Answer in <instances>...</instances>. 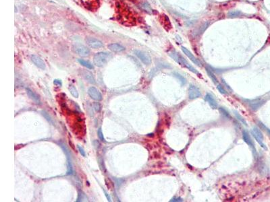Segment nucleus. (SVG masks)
Returning a JSON list of instances; mask_svg holds the SVG:
<instances>
[{"label": "nucleus", "mask_w": 270, "mask_h": 202, "mask_svg": "<svg viewBox=\"0 0 270 202\" xmlns=\"http://www.w3.org/2000/svg\"><path fill=\"white\" fill-rule=\"evenodd\" d=\"M134 54L138 59L145 65H149L151 63V58L148 54L140 50H135Z\"/></svg>", "instance_id": "nucleus-5"}, {"label": "nucleus", "mask_w": 270, "mask_h": 202, "mask_svg": "<svg viewBox=\"0 0 270 202\" xmlns=\"http://www.w3.org/2000/svg\"><path fill=\"white\" fill-rule=\"evenodd\" d=\"M26 91L27 94H28V96L30 97V99H32L33 101H35L37 104H40L39 98L35 92H33L29 88H27L26 89Z\"/></svg>", "instance_id": "nucleus-15"}, {"label": "nucleus", "mask_w": 270, "mask_h": 202, "mask_svg": "<svg viewBox=\"0 0 270 202\" xmlns=\"http://www.w3.org/2000/svg\"><path fill=\"white\" fill-rule=\"evenodd\" d=\"M181 49H182V51H183V53L185 54L186 55H187L189 59H191V61H192V62H193L195 64H196V65H198V66H201V63H200V62H199L198 61V59H196V57L193 55V54H192L190 50H188L187 48H186V47H181Z\"/></svg>", "instance_id": "nucleus-12"}, {"label": "nucleus", "mask_w": 270, "mask_h": 202, "mask_svg": "<svg viewBox=\"0 0 270 202\" xmlns=\"http://www.w3.org/2000/svg\"><path fill=\"white\" fill-rule=\"evenodd\" d=\"M183 200L180 197H174L172 198L170 201H182Z\"/></svg>", "instance_id": "nucleus-33"}, {"label": "nucleus", "mask_w": 270, "mask_h": 202, "mask_svg": "<svg viewBox=\"0 0 270 202\" xmlns=\"http://www.w3.org/2000/svg\"><path fill=\"white\" fill-rule=\"evenodd\" d=\"M206 72H207L209 77H210L211 80L213 81V82H214L215 84H217L218 82V79H217V77H216V76L214 75V73H213L212 71L207 67V68H206Z\"/></svg>", "instance_id": "nucleus-18"}, {"label": "nucleus", "mask_w": 270, "mask_h": 202, "mask_svg": "<svg viewBox=\"0 0 270 202\" xmlns=\"http://www.w3.org/2000/svg\"><path fill=\"white\" fill-rule=\"evenodd\" d=\"M53 83L55 84H56V85H57V86H62V82H61L60 80H55L53 81Z\"/></svg>", "instance_id": "nucleus-34"}, {"label": "nucleus", "mask_w": 270, "mask_h": 202, "mask_svg": "<svg viewBox=\"0 0 270 202\" xmlns=\"http://www.w3.org/2000/svg\"><path fill=\"white\" fill-rule=\"evenodd\" d=\"M242 138H243V140L245 141V142H246L250 147L251 148V149L253 150V153H254V154L256 155V149H255V146H254V144H253V141L251 138V137H250L249 133L245 130L242 131Z\"/></svg>", "instance_id": "nucleus-10"}, {"label": "nucleus", "mask_w": 270, "mask_h": 202, "mask_svg": "<svg viewBox=\"0 0 270 202\" xmlns=\"http://www.w3.org/2000/svg\"><path fill=\"white\" fill-rule=\"evenodd\" d=\"M251 133L260 146H261L263 149L267 150V147L265 146V144L263 143V136L261 130H260L257 127H254L251 130Z\"/></svg>", "instance_id": "nucleus-4"}, {"label": "nucleus", "mask_w": 270, "mask_h": 202, "mask_svg": "<svg viewBox=\"0 0 270 202\" xmlns=\"http://www.w3.org/2000/svg\"><path fill=\"white\" fill-rule=\"evenodd\" d=\"M234 113H234V114H235V116H236V118H237V119H238V121H241V122L242 124H244V125H245L246 126H247V123H246V121H245V119H244V118H243V117H242V116L241 115V114H240L239 113H238L237 112H236V111H235Z\"/></svg>", "instance_id": "nucleus-24"}, {"label": "nucleus", "mask_w": 270, "mask_h": 202, "mask_svg": "<svg viewBox=\"0 0 270 202\" xmlns=\"http://www.w3.org/2000/svg\"><path fill=\"white\" fill-rule=\"evenodd\" d=\"M87 201V197L83 192L80 191L76 201Z\"/></svg>", "instance_id": "nucleus-22"}, {"label": "nucleus", "mask_w": 270, "mask_h": 202, "mask_svg": "<svg viewBox=\"0 0 270 202\" xmlns=\"http://www.w3.org/2000/svg\"><path fill=\"white\" fill-rule=\"evenodd\" d=\"M107 47L110 50L115 53H120L125 50L124 47L118 43H111L110 45H108Z\"/></svg>", "instance_id": "nucleus-13"}, {"label": "nucleus", "mask_w": 270, "mask_h": 202, "mask_svg": "<svg viewBox=\"0 0 270 202\" xmlns=\"http://www.w3.org/2000/svg\"><path fill=\"white\" fill-rule=\"evenodd\" d=\"M170 56L173 59L175 62H176L178 64L180 65L184 66L185 67H187V69H188L190 71H191L192 72H193L196 74H199V72L196 70L193 67H192L190 63H189L187 60H186L183 57H182L181 55H180L178 53H177L176 51H172L170 53Z\"/></svg>", "instance_id": "nucleus-2"}, {"label": "nucleus", "mask_w": 270, "mask_h": 202, "mask_svg": "<svg viewBox=\"0 0 270 202\" xmlns=\"http://www.w3.org/2000/svg\"><path fill=\"white\" fill-rule=\"evenodd\" d=\"M111 57H112V55L110 53H97L93 57V63L96 66L99 67H102L106 65L107 62L111 59Z\"/></svg>", "instance_id": "nucleus-1"}, {"label": "nucleus", "mask_w": 270, "mask_h": 202, "mask_svg": "<svg viewBox=\"0 0 270 202\" xmlns=\"http://www.w3.org/2000/svg\"><path fill=\"white\" fill-rule=\"evenodd\" d=\"M248 104H249L250 107L253 110H258L260 107L263 105V104L265 103V100L261 99H256L253 100H247Z\"/></svg>", "instance_id": "nucleus-8"}, {"label": "nucleus", "mask_w": 270, "mask_h": 202, "mask_svg": "<svg viewBox=\"0 0 270 202\" xmlns=\"http://www.w3.org/2000/svg\"><path fill=\"white\" fill-rule=\"evenodd\" d=\"M69 90H70V92L71 93V94H72L74 97H75V98L79 97V92H78L76 88L74 86H72V85L70 86Z\"/></svg>", "instance_id": "nucleus-21"}, {"label": "nucleus", "mask_w": 270, "mask_h": 202, "mask_svg": "<svg viewBox=\"0 0 270 202\" xmlns=\"http://www.w3.org/2000/svg\"><path fill=\"white\" fill-rule=\"evenodd\" d=\"M72 50L77 55H79L81 57H87L91 53L90 49L81 44H74L72 46Z\"/></svg>", "instance_id": "nucleus-3"}, {"label": "nucleus", "mask_w": 270, "mask_h": 202, "mask_svg": "<svg viewBox=\"0 0 270 202\" xmlns=\"http://www.w3.org/2000/svg\"><path fill=\"white\" fill-rule=\"evenodd\" d=\"M77 148H78V149H79V152L80 153V154L82 155L83 156L85 157V156H86V153H85V151L84 150L83 148L82 147H81L80 146H79V145H78V146H77Z\"/></svg>", "instance_id": "nucleus-32"}, {"label": "nucleus", "mask_w": 270, "mask_h": 202, "mask_svg": "<svg viewBox=\"0 0 270 202\" xmlns=\"http://www.w3.org/2000/svg\"><path fill=\"white\" fill-rule=\"evenodd\" d=\"M97 135H98V137H99V140H100L101 141H105L104 137H103V132H102V131H101V128H99V129H98Z\"/></svg>", "instance_id": "nucleus-31"}, {"label": "nucleus", "mask_w": 270, "mask_h": 202, "mask_svg": "<svg viewBox=\"0 0 270 202\" xmlns=\"http://www.w3.org/2000/svg\"><path fill=\"white\" fill-rule=\"evenodd\" d=\"M83 76H84V78H85V80H87L89 83L93 84L96 83L95 79H94L93 73H91L90 72H88V71H84V72H83Z\"/></svg>", "instance_id": "nucleus-16"}, {"label": "nucleus", "mask_w": 270, "mask_h": 202, "mask_svg": "<svg viewBox=\"0 0 270 202\" xmlns=\"http://www.w3.org/2000/svg\"><path fill=\"white\" fill-rule=\"evenodd\" d=\"M73 173L72 166L71 164V162L68 161V170H67V174H72Z\"/></svg>", "instance_id": "nucleus-29"}, {"label": "nucleus", "mask_w": 270, "mask_h": 202, "mask_svg": "<svg viewBox=\"0 0 270 202\" xmlns=\"http://www.w3.org/2000/svg\"><path fill=\"white\" fill-rule=\"evenodd\" d=\"M201 94L200 90L198 88L193 85V84H191L188 88V97L190 99H195L199 98L201 96Z\"/></svg>", "instance_id": "nucleus-7"}, {"label": "nucleus", "mask_w": 270, "mask_h": 202, "mask_svg": "<svg viewBox=\"0 0 270 202\" xmlns=\"http://www.w3.org/2000/svg\"><path fill=\"white\" fill-rule=\"evenodd\" d=\"M88 94H89L91 98L97 101H100L103 99L102 95H101L99 90H97L94 87H90L89 90H88Z\"/></svg>", "instance_id": "nucleus-9"}, {"label": "nucleus", "mask_w": 270, "mask_h": 202, "mask_svg": "<svg viewBox=\"0 0 270 202\" xmlns=\"http://www.w3.org/2000/svg\"><path fill=\"white\" fill-rule=\"evenodd\" d=\"M267 131H268V132L269 133V135H270V129H268V128H267Z\"/></svg>", "instance_id": "nucleus-36"}, {"label": "nucleus", "mask_w": 270, "mask_h": 202, "mask_svg": "<svg viewBox=\"0 0 270 202\" xmlns=\"http://www.w3.org/2000/svg\"><path fill=\"white\" fill-rule=\"evenodd\" d=\"M93 107H94V109L95 110V111H97V113H99L100 111L101 110V108H102L101 107V104L99 103H97V102L94 103Z\"/></svg>", "instance_id": "nucleus-28"}, {"label": "nucleus", "mask_w": 270, "mask_h": 202, "mask_svg": "<svg viewBox=\"0 0 270 202\" xmlns=\"http://www.w3.org/2000/svg\"><path fill=\"white\" fill-rule=\"evenodd\" d=\"M205 100L209 103V104L210 105L212 109H217L218 108L217 102H216V100L214 99V98L213 97L211 94L209 93L206 94V95L205 96Z\"/></svg>", "instance_id": "nucleus-14"}, {"label": "nucleus", "mask_w": 270, "mask_h": 202, "mask_svg": "<svg viewBox=\"0 0 270 202\" xmlns=\"http://www.w3.org/2000/svg\"><path fill=\"white\" fill-rule=\"evenodd\" d=\"M219 111H220V112L222 113V114H223V115L225 116L226 117L228 118V119H231L230 114V113L228 112L227 110H226L224 109V108H223V107H220V108H219Z\"/></svg>", "instance_id": "nucleus-26"}, {"label": "nucleus", "mask_w": 270, "mask_h": 202, "mask_svg": "<svg viewBox=\"0 0 270 202\" xmlns=\"http://www.w3.org/2000/svg\"><path fill=\"white\" fill-rule=\"evenodd\" d=\"M78 61H79V63L80 64V65H82L83 66L87 67V68H88V69H92L94 68V67H93V65H92V64H91L90 62H87V61H85V60H84V59H79Z\"/></svg>", "instance_id": "nucleus-19"}, {"label": "nucleus", "mask_w": 270, "mask_h": 202, "mask_svg": "<svg viewBox=\"0 0 270 202\" xmlns=\"http://www.w3.org/2000/svg\"><path fill=\"white\" fill-rule=\"evenodd\" d=\"M242 14V13L239 11H231L228 13V16L230 17H237L241 16Z\"/></svg>", "instance_id": "nucleus-27"}, {"label": "nucleus", "mask_w": 270, "mask_h": 202, "mask_svg": "<svg viewBox=\"0 0 270 202\" xmlns=\"http://www.w3.org/2000/svg\"><path fill=\"white\" fill-rule=\"evenodd\" d=\"M141 6H142V8H143V9H145L146 12H149V13L151 12L152 9L151 8V6H150V5L148 4L147 2H143L141 4Z\"/></svg>", "instance_id": "nucleus-25"}, {"label": "nucleus", "mask_w": 270, "mask_h": 202, "mask_svg": "<svg viewBox=\"0 0 270 202\" xmlns=\"http://www.w3.org/2000/svg\"><path fill=\"white\" fill-rule=\"evenodd\" d=\"M174 73V76L176 77V78L178 80H180V82H181V84H182V85H184V84H186V79L184 78V77L182 76H181L180 74H179L178 73H177V72H174L173 73Z\"/></svg>", "instance_id": "nucleus-23"}, {"label": "nucleus", "mask_w": 270, "mask_h": 202, "mask_svg": "<svg viewBox=\"0 0 270 202\" xmlns=\"http://www.w3.org/2000/svg\"><path fill=\"white\" fill-rule=\"evenodd\" d=\"M103 191H104V190H103ZM104 193H105V195H106V197H107V200L110 201H111V198H110V195H107V193L105 191H104Z\"/></svg>", "instance_id": "nucleus-35"}, {"label": "nucleus", "mask_w": 270, "mask_h": 202, "mask_svg": "<svg viewBox=\"0 0 270 202\" xmlns=\"http://www.w3.org/2000/svg\"><path fill=\"white\" fill-rule=\"evenodd\" d=\"M41 113H42V115L45 118L47 121H49V122L52 125H56L55 122H54V121L52 119V117L49 115V114L48 113H47L46 111H45V110H43V111H41Z\"/></svg>", "instance_id": "nucleus-20"}, {"label": "nucleus", "mask_w": 270, "mask_h": 202, "mask_svg": "<svg viewBox=\"0 0 270 202\" xmlns=\"http://www.w3.org/2000/svg\"><path fill=\"white\" fill-rule=\"evenodd\" d=\"M31 60H32V62H33V63L35 64L37 67H38L39 68L41 69H45L46 66H45V62H44V61L39 56L35 55H33L31 56Z\"/></svg>", "instance_id": "nucleus-11"}, {"label": "nucleus", "mask_w": 270, "mask_h": 202, "mask_svg": "<svg viewBox=\"0 0 270 202\" xmlns=\"http://www.w3.org/2000/svg\"><path fill=\"white\" fill-rule=\"evenodd\" d=\"M85 40L87 45L93 49H99L103 47V44L101 40L93 37H87Z\"/></svg>", "instance_id": "nucleus-6"}, {"label": "nucleus", "mask_w": 270, "mask_h": 202, "mask_svg": "<svg viewBox=\"0 0 270 202\" xmlns=\"http://www.w3.org/2000/svg\"><path fill=\"white\" fill-rule=\"evenodd\" d=\"M217 89L218 90L219 92H220L221 94H227V92H226V90H225L224 88L223 87V86L221 85V84H218V85L217 86Z\"/></svg>", "instance_id": "nucleus-30"}, {"label": "nucleus", "mask_w": 270, "mask_h": 202, "mask_svg": "<svg viewBox=\"0 0 270 202\" xmlns=\"http://www.w3.org/2000/svg\"><path fill=\"white\" fill-rule=\"evenodd\" d=\"M59 145L60 146V147L62 148L64 153L66 155L67 158H68V161L71 162V154H70V151L68 150V148H67V146H66V144H64L62 141H59Z\"/></svg>", "instance_id": "nucleus-17"}]
</instances>
